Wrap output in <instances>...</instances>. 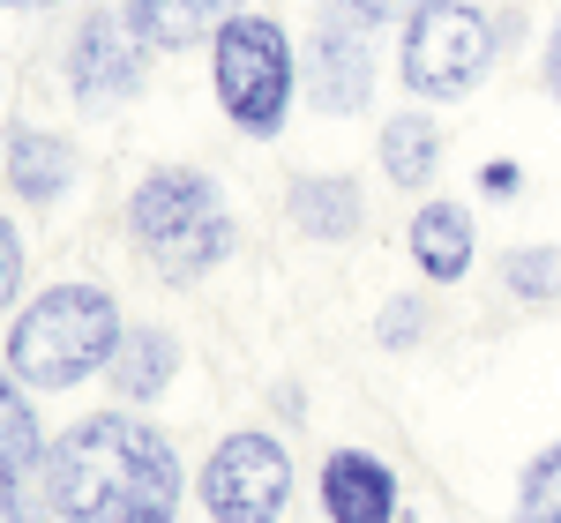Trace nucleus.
I'll list each match as a JSON object with an SVG mask.
<instances>
[{"mask_svg": "<svg viewBox=\"0 0 561 523\" xmlns=\"http://www.w3.org/2000/svg\"><path fill=\"white\" fill-rule=\"evenodd\" d=\"M427 329H434V306L420 300V292H397V300L375 314V345H382V351H420V345H427Z\"/></svg>", "mask_w": 561, "mask_h": 523, "instance_id": "19", "label": "nucleus"}, {"mask_svg": "<svg viewBox=\"0 0 561 523\" xmlns=\"http://www.w3.org/2000/svg\"><path fill=\"white\" fill-rule=\"evenodd\" d=\"M0 173H8V187H15V202L53 210V202L76 187V142L53 135V128L15 120V128H8V158H0Z\"/></svg>", "mask_w": 561, "mask_h": 523, "instance_id": "11", "label": "nucleus"}, {"mask_svg": "<svg viewBox=\"0 0 561 523\" xmlns=\"http://www.w3.org/2000/svg\"><path fill=\"white\" fill-rule=\"evenodd\" d=\"M142 53H150V45L135 38L121 15L90 8L83 23H76V38H68V53H60L68 97H76V105H90V113H105V105H128L135 90H142Z\"/></svg>", "mask_w": 561, "mask_h": 523, "instance_id": "7", "label": "nucleus"}, {"mask_svg": "<svg viewBox=\"0 0 561 523\" xmlns=\"http://www.w3.org/2000/svg\"><path fill=\"white\" fill-rule=\"evenodd\" d=\"M0 523H45V516L23 501V493H0Z\"/></svg>", "mask_w": 561, "mask_h": 523, "instance_id": "24", "label": "nucleus"}, {"mask_svg": "<svg viewBox=\"0 0 561 523\" xmlns=\"http://www.w3.org/2000/svg\"><path fill=\"white\" fill-rule=\"evenodd\" d=\"M502 284L524 306H554L561 300V247H510L502 255Z\"/></svg>", "mask_w": 561, "mask_h": 523, "instance_id": "17", "label": "nucleus"}, {"mask_svg": "<svg viewBox=\"0 0 561 523\" xmlns=\"http://www.w3.org/2000/svg\"><path fill=\"white\" fill-rule=\"evenodd\" d=\"M45 501L60 523H173L180 456L135 411H90L45 441Z\"/></svg>", "mask_w": 561, "mask_h": 523, "instance_id": "1", "label": "nucleus"}, {"mask_svg": "<svg viewBox=\"0 0 561 523\" xmlns=\"http://www.w3.org/2000/svg\"><path fill=\"white\" fill-rule=\"evenodd\" d=\"M180 374V337L173 329H158V322H135L121 351H113V367H105V382L113 396H128V404H150V396H165Z\"/></svg>", "mask_w": 561, "mask_h": 523, "instance_id": "14", "label": "nucleus"}, {"mask_svg": "<svg viewBox=\"0 0 561 523\" xmlns=\"http://www.w3.org/2000/svg\"><path fill=\"white\" fill-rule=\"evenodd\" d=\"M479 187H486V195H517L524 173H517V165H486V173H479Z\"/></svg>", "mask_w": 561, "mask_h": 523, "instance_id": "23", "label": "nucleus"}, {"mask_svg": "<svg viewBox=\"0 0 561 523\" xmlns=\"http://www.w3.org/2000/svg\"><path fill=\"white\" fill-rule=\"evenodd\" d=\"M121 337L128 322L105 284H53L8 322V374L31 390H76L113 367Z\"/></svg>", "mask_w": 561, "mask_h": 523, "instance_id": "2", "label": "nucleus"}, {"mask_svg": "<svg viewBox=\"0 0 561 523\" xmlns=\"http://www.w3.org/2000/svg\"><path fill=\"white\" fill-rule=\"evenodd\" d=\"M0 8H53V0H0Z\"/></svg>", "mask_w": 561, "mask_h": 523, "instance_id": "25", "label": "nucleus"}, {"mask_svg": "<svg viewBox=\"0 0 561 523\" xmlns=\"http://www.w3.org/2000/svg\"><path fill=\"white\" fill-rule=\"evenodd\" d=\"M382 173L397 179V187H427L434 173H442V128H434L427 113H397V120H382Z\"/></svg>", "mask_w": 561, "mask_h": 523, "instance_id": "16", "label": "nucleus"}, {"mask_svg": "<svg viewBox=\"0 0 561 523\" xmlns=\"http://www.w3.org/2000/svg\"><path fill=\"white\" fill-rule=\"evenodd\" d=\"M15 292H23V240H15V224L0 218V314L15 306Z\"/></svg>", "mask_w": 561, "mask_h": 523, "instance_id": "20", "label": "nucleus"}, {"mask_svg": "<svg viewBox=\"0 0 561 523\" xmlns=\"http://www.w3.org/2000/svg\"><path fill=\"white\" fill-rule=\"evenodd\" d=\"M210 83H217L225 120L240 135H255V142H270L285 128V113H293V90H300L285 23H270L262 8L225 15V31L210 38Z\"/></svg>", "mask_w": 561, "mask_h": 523, "instance_id": "4", "label": "nucleus"}, {"mask_svg": "<svg viewBox=\"0 0 561 523\" xmlns=\"http://www.w3.org/2000/svg\"><path fill=\"white\" fill-rule=\"evenodd\" d=\"M225 15H240V0H121V23L158 53H187L225 31Z\"/></svg>", "mask_w": 561, "mask_h": 523, "instance_id": "12", "label": "nucleus"}, {"mask_svg": "<svg viewBox=\"0 0 561 523\" xmlns=\"http://www.w3.org/2000/svg\"><path fill=\"white\" fill-rule=\"evenodd\" d=\"M517 523H561V441L539 449L517 479Z\"/></svg>", "mask_w": 561, "mask_h": 523, "instance_id": "18", "label": "nucleus"}, {"mask_svg": "<svg viewBox=\"0 0 561 523\" xmlns=\"http://www.w3.org/2000/svg\"><path fill=\"white\" fill-rule=\"evenodd\" d=\"M285 218H293V232H307L314 247H337V240H359L367 195H359V179H345V173H293L285 179Z\"/></svg>", "mask_w": 561, "mask_h": 523, "instance_id": "10", "label": "nucleus"}, {"mask_svg": "<svg viewBox=\"0 0 561 523\" xmlns=\"http://www.w3.org/2000/svg\"><path fill=\"white\" fill-rule=\"evenodd\" d=\"M367 90H375V38L345 0H330L314 23V53H307V97L314 113H359Z\"/></svg>", "mask_w": 561, "mask_h": 523, "instance_id": "8", "label": "nucleus"}, {"mask_svg": "<svg viewBox=\"0 0 561 523\" xmlns=\"http://www.w3.org/2000/svg\"><path fill=\"white\" fill-rule=\"evenodd\" d=\"M38 464H45L38 411H31V396H23L15 374H0V493H15Z\"/></svg>", "mask_w": 561, "mask_h": 523, "instance_id": "15", "label": "nucleus"}, {"mask_svg": "<svg viewBox=\"0 0 561 523\" xmlns=\"http://www.w3.org/2000/svg\"><path fill=\"white\" fill-rule=\"evenodd\" d=\"M322 516L330 523H397V472L375 449H330L322 456Z\"/></svg>", "mask_w": 561, "mask_h": 523, "instance_id": "9", "label": "nucleus"}, {"mask_svg": "<svg viewBox=\"0 0 561 523\" xmlns=\"http://www.w3.org/2000/svg\"><path fill=\"white\" fill-rule=\"evenodd\" d=\"M412 262H420V277L427 284H457L465 269H472V210L465 202H420L412 210Z\"/></svg>", "mask_w": 561, "mask_h": 523, "instance_id": "13", "label": "nucleus"}, {"mask_svg": "<svg viewBox=\"0 0 561 523\" xmlns=\"http://www.w3.org/2000/svg\"><path fill=\"white\" fill-rule=\"evenodd\" d=\"M494 53H502V31H494L486 8H472V0H427V8L404 23L397 75H404L412 97L449 105V97H472L479 90V75L494 68Z\"/></svg>", "mask_w": 561, "mask_h": 523, "instance_id": "5", "label": "nucleus"}, {"mask_svg": "<svg viewBox=\"0 0 561 523\" xmlns=\"http://www.w3.org/2000/svg\"><path fill=\"white\" fill-rule=\"evenodd\" d=\"M293 501V456L270 434H225L203 464V509L210 523H277Z\"/></svg>", "mask_w": 561, "mask_h": 523, "instance_id": "6", "label": "nucleus"}, {"mask_svg": "<svg viewBox=\"0 0 561 523\" xmlns=\"http://www.w3.org/2000/svg\"><path fill=\"white\" fill-rule=\"evenodd\" d=\"M539 75H547V90H554V105H561V15H554V31H547V53H539Z\"/></svg>", "mask_w": 561, "mask_h": 523, "instance_id": "22", "label": "nucleus"}, {"mask_svg": "<svg viewBox=\"0 0 561 523\" xmlns=\"http://www.w3.org/2000/svg\"><path fill=\"white\" fill-rule=\"evenodd\" d=\"M128 240L142 247V262L165 277V284H195L210 277L217 262L232 255V210H225V187L195 165H158V173L135 179L128 195Z\"/></svg>", "mask_w": 561, "mask_h": 523, "instance_id": "3", "label": "nucleus"}, {"mask_svg": "<svg viewBox=\"0 0 561 523\" xmlns=\"http://www.w3.org/2000/svg\"><path fill=\"white\" fill-rule=\"evenodd\" d=\"M345 8L359 15V23H367V31H375V23H412L427 0H345Z\"/></svg>", "mask_w": 561, "mask_h": 523, "instance_id": "21", "label": "nucleus"}]
</instances>
